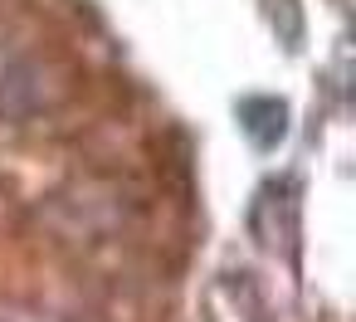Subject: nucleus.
Segmentation results:
<instances>
[{"instance_id": "obj_1", "label": "nucleus", "mask_w": 356, "mask_h": 322, "mask_svg": "<svg viewBox=\"0 0 356 322\" xmlns=\"http://www.w3.org/2000/svg\"><path fill=\"white\" fill-rule=\"evenodd\" d=\"M239 127L249 132V142L254 147H278L283 137H288V103H278V98H244L239 103Z\"/></svg>"}]
</instances>
